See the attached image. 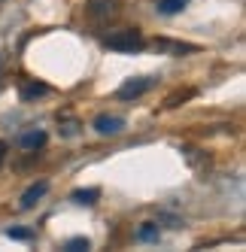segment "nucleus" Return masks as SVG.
<instances>
[{"label": "nucleus", "instance_id": "obj_2", "mask_svg": "<svg viewBox=\"0 0 246 252\" xmlns=\"http://www.w3.org/2000/svg\"><path fill=\"white\" fill-rule=\"evenodd\" d=\"M152 85H155V79H152V76H137V79H128L125 85L119 88V97H122V100L140 97V94H146V92H149Z\"/></svg>", "mask_w": 246, "mask_h": 252}, {"label": "nucleus", "instance_id": "obj_14", "mask_svg": "<svg viewBox=\"0 0 246 252\" xmlns=\"http://www.w3.org/2000/svg\"><path fill=\"white\" fill-rule=\"evenodd\" d=\"M3 155H6V143H0V161H3Z\"/></svg>", "mask_w": 246, "mask_h": 252}, {"label": "nucleus", "instance_id": "obj_4", "mask_svg": "<svg viewBox=\"0 0 246 252\" xmlns=\"http://www.w3.org/2000/svg\"><path fill=\"white\" fill-rule=\"evenodd\" d=\"M122 128H125V119H122V116H107V113H103V116L94 119V131L97 134H119Z\"/></svg>", "mask_w": 246, "mask_h": 252}, {"label": "nucleus", "instance_id": "obj_11", "mask_svg": "<svg viewBox=\"0 0 246 252\" xmlns=\"http://www.w3.org/2000/svg\"><path fill=\"white\" fill-rule=\"evenodd\" d=\"M158 49H170V52H195V46H180V43H167V40H158Z\"/></svg>", "mask_w": 246, "mask_h": 252}, {"label": "nucleus", "instance_id": "obj_3", "mask_svg": "<svg viewBox=\"0 0 246 252\" xmlns=\"http://www.w3.org/2000/svg\"><path fill=\"white\" fill-rule=\"evenodd\" d=\"M119 12V0H89V15L97 22H107Z\"/></svg>", "mask_w": 246, "mask_h": 252}, {"label": "nucleus", "instance_id": "obj_5", "mask_svg": "<svg viewBox=\"0 0 246 252\" xmlns=\"http://www.w3.org/2000/svg\"><path fill=\"white\" fill-rule=\"evenodd\" d=\"M46 191H49V183H33V186H31V189L22 194V210H31V207L37 204V201H40V197H43Z\"/></svg>", "mask_w": 246, "mask_h": 252}, {"label": "nucleus", "instance_id": "obj_12", "mask_svg": "<svg viewBox=\"0 0 246 252\" xmlns=\"http://www.w3.org/2000/svg\"><path fill=\"white\" fill-rule=\"evenodd\" d=\"M67 249L70 252H82V249H89V240H85V237H73V240H67Z\"/></svg>", "mask_w": 246, "mask_h": 252}, {"label": "nucleus", "instance_id": "obj_6", "mask_svg": "<svg viewBox=\"0 0 246 252\" xmlns=\"http://www.w3.org/2000/svg\"><path fill=\"white\" fill-rule=\"evenodd\" d=\"M22 149H40V146H46V134L43 131H31V134H22Z\"/></svg>", "mask_w": 246, "mask_h": 252}, {"label": "nucleus", "instance_id": "obj_8", "mask_svg": "<svg viewBox=\"0 0 246 252\" xmlns=\"http://www.w3.org/2000/svg\"><path fill=\"white\" fill-rule=\"evenodd\" d=\"M46 92H49V88H46L43 82H31V85H25V88H22V97H25V100H31V97H40V94H46Z\"/></svg>", "mask_w": 246, "mask_h": 252}, {"label": "nucleus", "instance_id": "obj_1", "mask_svg": "<svg viewBox=\"0 0 246 252\" xmlns=\"http://www.w3.org/2000/svg\"><path fill=\"white\" fill-rule=\"evenodd\" d=\"M103 46L113 49V52H140L143 49V37H140V31L128 28V31H119V33H113V37H107Z\"/></svg>", "mask_w": 246, "mask_h": 252}, {"label": "nucleus", "instance_id": "obj_9", "mask_svg": "<svg viewBox=\"0 0 246 252\" xmlns=\"http://www.w3.org/2000/svg\"><path fill=\"white\" fill-rule=\"evenodd\" d=\"M185 3H188V0H158V9L167 12V15H173V12H180Z\"/></svg>", "mask_w": 246, "mask_h": 252}, {"label": "nucleus", "instance_id": "obj_7", "mask_svg": "<svg viewBox=\"0 0 246 252\" xmlns=\"http://www.w3.org/2000/svg\"><path fill=\"white\" fill-rule=\"evenodd\" d=\"M97 197H100V189H76L73 191L76 204H97Z\"/></svg>", "mask_w": 246, "mask_h": 252}, {"label": "nucleus", "instance_id": "obj_13", "mask_svg": "<svg viewBox=\"0 0 246 252\" xmlns=\"http://www.w3.org/2000/svg\"><path fill=\"white\" fill-rule=\"evenodd\" d=\"M9 237H15V240H31V231H25V228H9Z\"/></svg>", "mask_w": 246, "mask_h": 252}, {"label": "nucleus", "instance_id": "obj_10", "mask_svg": "<svg viewBox=\"0 0 246 252\" xmlns=\"http://www.w3.org/2000/svg\"><path fill=\"white\" fill-rule=\"evenodd\" d=\"M137 240H143V243H149V240H158V225H143V228H140L137 231Z\"/></svg>", "mask_w": 246, "mask_h": 252}]
</instances>
